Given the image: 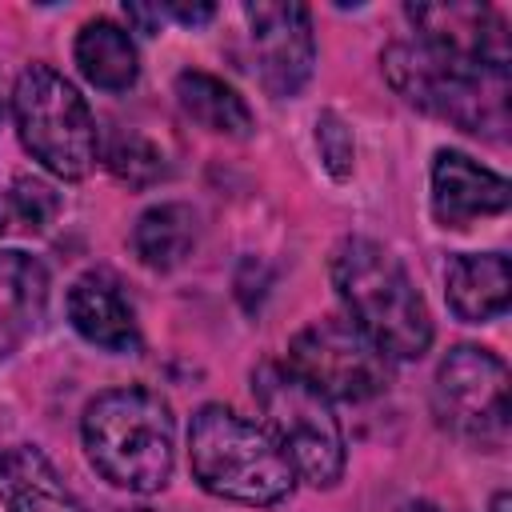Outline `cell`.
Instances as JSON below:
<instances>
[{"label": "cell", "instance_id": "19", "mask_svg": "<svg viewBox=\"0 0 512 512\" xmlns=\"http://www.w3.org/2000/svg\"><path fill=\"white\" fill-rule=\"evenodd\" d=\"M60 212V196L52 184L20 176L8 188H0V236L8 232H44Z\"/></svg>", "mask_w": 512, "mask_h": 512}, {"label": "cell", "instance_id": "6", "mask_svg": "<svg viewBox=\"0 0 512 512\" xmlns=\"http://www.w3.org/2000/svg\"><path fill=\"white\" fill-rule=\"evenodd\" d=\"M12 116L24 148L56 176L84 180L100 160L96 116L84 96L48 64H28L12 88Z\"/></svg>", "mask_w": 512, "mask_h": 512}, {"label": "cell", "instance_id": "23", "mask_svg": "<svg viewBox=\"0 0 512 512\" xmlns=\"http://www.w3.org/2000/svg\"><path fill=\"white\" fill-rule=\"evenodd\" d=\"M124 16H128V20H132L140 32H148V36H152V32H160V4H156V8H144V4H124Z\"/></svg>", "mask_w": 512, "mask_h": 512}, {"label": "cell", "instance_id": "9", "mask_svg": "<svg viewBox=\"0 0 512 512\" xmlns=\"http://www.w3.org/2000/svg\"><path fill=\"white\" fill-rule=\"evenodd\" d=\"M248 28H252V48H256V68L260 80L272 96H296L316 64V40H312V20L304 4H248L244 8Z\"/></svg>", "mask_w": 512, "mask_h": 512}, {"label": "cell", "instance_id": "11", "mask_svg": "<svg viewBox=\"0 0 512 512\" xmlns=\"http://www.w3.org/2000/svg\"><path fill=\"white\" fill-rule=\"evenodd\" d=\"M512 200V188L500 172L476 164L464 152H436L432 164V216L440 228H468L476 216H496Z\"/></svg>", "mask_w": 512, "mask_h": 512}, {"label": "cell", "instance_id": "21", "mask_svg": "<svg viewBox=\"0 0 512 512\" xmlns=\"http://www.w3.org/2000/svg\"><path fill=\"white\" fill-rule=\"evenodd\" d=\"M316 144H320V160L328 164L332 176H348L352 172V136H348L340 116L324 112L316 120Z\"/></svg>", "mask_w": 512, "mask_h": 512}, {"label": "cell", "instance_id": "3", "mask_svg": "<svg viewBox=\"0 0 512 512\" xmlns=\"http://www.w3.org/2000/svg\"><path fill=\"white\" fill-rule=\"evenodd\" d=\"M92 468L128 492H156L172 476V412L148 388H108L80 420Z\"/></svg>", "mask_w": 512, "mask_h": 512}, {"label": "cell", "instance_id": "4", "mask_svg": "<svg viewBox=\"0 0 512 512\" xmlns=\"http://www.w3.org/2000/svg\"><path fill=\"white\" fill-rule=\"evenodd\" d=\"M188 464L204 492L236 504H280L296 484L272 436L224 404H204L192 416Z\"/></svg>", "mask_w": 512, "mask_h": 512}, {"label": "cell", "instance_id": "8", "mask_svg": "<svg viewBox=\"0 0 512 512\" xmlns=\"http://www.w3.org/2000/svg\"><path fill=\"white\" fill-rule=\"evenodd\" d=\"M436 420L480 448H496L508 436V368L496 352L480 344H456L432 388Z\"/></svg>", "mask_w": 512, "mask_h": 512}, {"label": "cell", "instance_id": "14", "mask_svg": "<svg viewBox=\"0 0 512 512\" xmlns=\"http://www.w3.org/2000/svg\"><path fill=\"white\" fill-rule=\"evenodd\" d=\"M444 284H448L452 312L464 324H484V320H496L508 308L512 268H508V256H500V252H480V256L464 252V256L448 260Z\"/></svg>", "mask_w": 512, "mask_h": 512}, {"label": "cell", "instance_id": "12", "mask_svg": "<svg viewBox=\"0 0 512 512\" xmlns=\"http://www.w3.org/2000/svg\"><path fill=\"white\" fill-rule=\"evenodd\" d=\"M68 320L88 344H96L104 352H136L140 348L136 312L112 272H84L68 288Z\"/></svg>", "mask_w": 512, "mask_h": 512}, {"label": "cell", "instance_id": "15", "mask_svg": "<svg viewBox=\"0 0 512 512\" xmlns=\"http://www.w3.org/2000/svg\"><path fill=\"white\" fill-rule=\"evenodd\" d=\"M76 64L80 72L104 88V92H124L136 84L140 76V60H136V44L132 36L112 24V20H88L76 36Z\"/></svg>", "mask_w": 512, "mask_h": 512}, {"label": "cell", "instance_id": "18", "mask_svg": "<svg viewBox=\"0 0 512 512\" xmlns=\"http://www.w3.org/2000/svg\"><path fill=\"white\" fill-rule=\"evenodd\" d=\"M0 292L20 328H32L48 304V272L28 252H0Z\"/></svg>", "mask_w": 512, "mask_h": 512}, {"label": "cell", "instance_id": "22", "mask_svg": "<svg viewBox=\"0 0 512 512\" xmlns=\"http://www.w3.org/2000/svg\"><path fill=\"white\" fill-rule=\"evenodd\" d=\"M160 16H172L180 24H208L216 8L212 4H160Z\"/></svg>", "mask_w": 512, "mask_h": 512}, {"label": "cell", "instance_id": "1", "mask_svg": "<svg viewBox=\"0 0 512 512\" xmlns=\"http://www.w3.org/2000/svg\"><path fill=\"white\" fill-rule=\"evenodd\" d=\"M332 284L352 324L396 360H420L432 344V316L404 264L376 240L348 236L332 252Z\"/></svg>", "mask_w": 512, "mask_h": 512}, {"label": "cell", "instance_id": "25", "mask_svg": "<svg viewBox=\"0 0 512 512\" xmlns=\"http://www.w3.org/2000/svg\"><path fill=\"white\" fill-rule=\"evenodd\" d=\"M400 512H444V508H436V504H428V500H416V504H404Z\"/></svg>", "mask_w": 512, "mask_h": 512}, {"label": "cell", "instance_id": "7", "mask_svg": "<svg viewBox=\"0 0 512 512\" xmlns=\"http://www.w3.org/2000/svg\"><path fill=\"white\" fill-rule=\"evenodd\" d=\"M288 368L324 400H372L388 388V356L340 316L312 320L288 344Z\"/></svg>", "mask_w": 512, "mask_h": 512}, {"label": "cell", "instance_id": "16", "mask_svg": "<svg viewBox=\"0 0 512 512\" xmlns=\"http://www.w3.org/2000/svg\"><path fill=\"white\" fill-rule=\"evenodd\" d=\"M176 100L208 132H220V136H248L252 132V108L244 104V96H236V88H228L224 80H216L208 72H192V68L180 72L176 76Z\"/></svg>", "mask_w": 512, "mask_h": 512}, {"label": "cell", "instance_id": "10", "mask_svg": "<svg viewBox=\"0 0 512 512\" xmlns=\"http://www.w3.org/2000/svg\"><path fill=\"white\" fill-rule=\"evenodd\" d=\"M404 16L416 24V40L428 48L508 68V32L488 4H408Z\"/></svg>", "mask_w": 512, "mask_h": 512}, {"label": "cell", "instance_id": "2", "mask_svg": "<svg viewBox=\"0 0 512 512\" xmlns=\"http://www.w3.org/2000/svg\"><path fill=\"white\" fill-rule=\"evenodd\" d=\"M388 84L420 112L456 124L460 132L500 140L508 128V68L460 60L424 40H396L380 56Z\"/></svg>", "mask_w": 512, "mask_h": 512}, {"label": "cell", "instance_id": "24", "mask_svg": "<svg viewBox=\"0 0 512 512\" xmlns=\"http://www.w3.org/2000/svg\"><path fill=\"white\" fill-rule=\"evenodd\" d=\"M492 512H512V496H508V492H496V500H492Z\"/></svg>", "mask_w": 512, "mask_h": 512}, {"label": "cell", "instance_id": "13", "mask_svg": "<svg viewBox=\"0 0 512 512\" xmlns=\"http://www.w3.org/2000/svg\"><path fill=\"white\" fill-rule=\"evenodd\" d=\"M0 504L8 512H88L64 488L52 460L32 444L0 452Z\"/></svg>", "mask_w": 512, "mask_h": 512}, {"label": "cell", "instance_id": "20", "mask_svg": "<svg viewBox=\"0 0 512 512\" xmlns=\"http://www.w3.org/2000/svg\"><path fill=\"white\" fill-rule=\"evenodd\" d=\"M108 168H112L124 184H132V188H148L152 180L164 176V156H160V148H152L144 136L128 132V136H120V140L112 144V152H108Z\"/></svg>", "mask_w": 512, "mask_h": 512}, {"label": "cell", "instance_id": "5", "mask_svg": "<svg viewBox=\"0 0 512 512\" xmlns=\"http://www.w3.org/2000/svg\"><path fill=\"white\" fill-rule=\"evenodd\" d=\"M252 396L264 412V432L284 452L292 472L316 488H332L344 472V436L332 404L288 364L272 360L252 372Z\"/></svg>", "mask_w": 512, "mask_h": 512}, {"label": "cell", "instance_id": "17", "mask_svg": "<svg viewBox=\"0 0 512 512\" xmlns=\"http://www.w3.org/2000/svg\"><path fill=\"white\" fill-rule=\"evenodd\" d=\"M192 244H196V216L188 204H156L132 228L136 256L156 272L176 268L192 252Z\"/></svg>", "mask_w": 512, "mask_h": 512}]
</instances>
